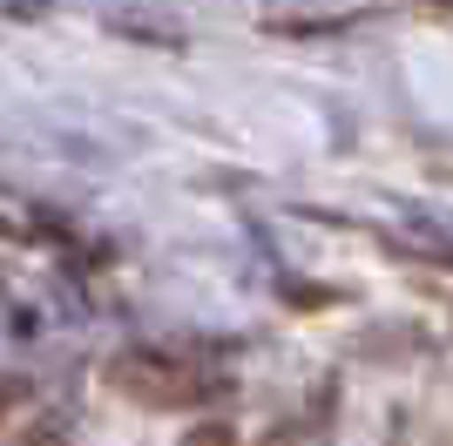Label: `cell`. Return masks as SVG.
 I'll list each match as a JSON object with an SVG mask.
<instances>
[{
	"instance_id": "1",
	"label": "cell",
	"mask_w": 453,
	"mask_h": 446,
	"mask_svg": "<svg viewBox=\"0 0 453 446\" xmlns=\"http://www.w3.org/2000/svg\"><path fill=\"white\" fill-rule=\"evenodd\" d=\"M109 392H122V399H135V406H203V399H217V372H196V365H176V358H156V352H122L109 358Z\"/></svg>"
},
{
	"instance_id": "2",
	"label": "cell",
	"mask_w": 453,
	"mask_h": 446,
	"mask_svg": "<svg viewBox=\"0 0 453 446\" xmlns=\"http://www.w3.org/2000/svg\"><path fill=\"white\" fill-rule=\"evenodd\" d=\"M14 446H68V427L61 419H35V427H20Z\"/></svg>"
},
{
	"instance_id": "3",
	"label": "cell",
	"mask_w": 453,
	"mask_h": 446,
	"mask_svg": "<svg viewBox=\"0 0 453 446\" xmlns=\"http://www.w3.org/2000/svg\"><path fill=\"white\" fill-rule=\"evenodd\" d=\"M183 446H237V433H230V427H189Z\"/></svg>"
},
{
	"instance_id": "4",
	"label": "cell",
	"mask_w": 453,
	"mask_h": 446,
	"mask_svg": "<svg viewBox=\"0 0 453 446\" xmlns=\"http://www.w3.org/2000/svg\"><path fill=\"white\" fill-rule=\"evenodd\" d=\"M345 14H278L271 20V27H291V35H298V27H339Z\"/></svg>"
},
{
	"instance_id": "5",
	"label": "cell",
	"mask_w": 453,
	"mask_h": 446,
	"mask_svg": "<svg viewBox=\"0 0 453 446\" xmlns=\"http://www.w3.org/2000/svg\"><path fill=\"white\" fill-rule=\"evenodd\" d=\"M14 399H20V392H14V386H0V419H7V406H14Z\"/></svg>"
}]
</instances>
